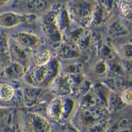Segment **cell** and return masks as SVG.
I'll list each match as a JSON object with an SVG mask.
<instances>
[{"label":"cell","mask_w":132,"mask_h":132,"mask_svg":"<svg viewBox=\"0 0 132 132\" xmlns=\"http://www.w3.org/2000/svg\"><path fill=\"white\" fill-rule=\"evenodd\" d=\"M16 38L21 45L30 49L35 48L39 44L38 38L35 35L29 33H20Z\"/></svg>","instance_id":"cell-4"},{"label":"cell","mask_w":132,"mask_h":132,"mask_svg":"<svg viewBox=\"0 0 132 132\" xmlns=\"http://www.w3.org/2000/svg\"><path fill=\"white\" fill-rule=\"evenodd\" d=\"M65 101L60 98L55 99L49 106L48 109V115L52 120L59 121L62 118L65 113Z\"/></svg>","instance_id":"cell-2"},{"label":"cell","mask_w":132,"mask_h":132,"mask_svg":"<svg viewBox=\"0 0 132 132\" xmlns=\"http://www.w3.org/2000/svg\"><path fill=\"white\" fill-rule=\"evenodd\" d=\"M121 100L122 101V102H124L126 104H128V105L131 104V88L126 89L122 93Z\"/></svg>","instance_id":"cell-8"},{"label":"cell","mask_w":132,"mask_h":132,"mask_svg":"<svg viewBox=\"0 0 132 132\" xmlns=\"http://www.w3.org/2000/svg\"><path fill=\"white\" fill-rule=\"evenodd\" d=\"M50 57V52L47 50H42L35 55L34 60L37 66H42L45 65L49 62Z\"/></svg>","instance_id":"cell-6"},{"label":"cell","mask_w":132,"mask_h":132,"mask_svg":"<svg viewBox=\"0 0 132 132\" xmlns=\"http://www.w3.org/2000/svg\"><path fill=\"white\" fill-rule=\"evenodd\" d=\"M60 132H76V131H75V129H73V128H71V127H65V128H64L63 129H62Z\"/></svg>","instance_id":"cell-9"},{"label":"cell","mask_w":132,"mask_h":132,"mask_svg":"<svg viewBox=\"0 0 132 132\" xmlns=\"http://www.w3.org/2000/svg\"><path fill=\"white\" fill-rule=\"evenodd\" d=\"M30 15L18 13L8 11L0 14V27L4 28H13L20 24L27 22Z\"/></svg>","instance_id":"cell-1"},{"label":"cell","mask_w":132,"mask_h":132,"mask_svg":"<svg viewBox=\"0 0 132 132\" xmlns=\"http://www.w3.org/2000/svg\"><path fill=\"white\" fill-rule=\"evenodd\" d=\"M118 3L119 10L123 16L130 17L131 12V2H120Z\"/></svg>","instance_id":"cell-7"},{"label":"cell","mask_w":132,"mask_h":132,"mask_svg":"<svg viewBox=\"0 0 132 132\" xmlns=\"http://www.w3.org/2000/svg\"><path fill=\"white\" fill-rule=\"evenodd\" d=\"M103 112L101 108H88L85 110L84 113L82 114V117H84L85 122L82 123L87 127H93V126H96L98 122L101 120Z\"/></svg>","instance_id":"cell-3"},{"label":"cell","mask_w":132,"mask_h":132,"mask_svg":"<svg viewBox=\"0 0 132 132\" xmlns=\"http://www.w3.org/2000/svg\"><path fill=\"white\" fill-rule=\"evenodd\" d=\"M15 90L12 86L8 84H2L0 85V101L8 102L13 97Z\"/></svg>","instance_id":"cell-5"}]
</instances>
